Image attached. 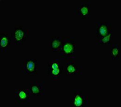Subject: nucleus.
Returning a JSON list of instances; mask_svg holds the SVG:
<instances>
[{"label":"nucleus","instance_id":"11","mask_svg":"<svg viewBox=\"0 0 121 107\" xmlns=\"http://www.w3.org/2000/svg\"><path fill=\"white\" fill-rule=\"evenodd\" d=\"M82 67L77 66L75 64L74 60H69L66 62V74L70 75H81Z\"/></svg>","mask_w":121,"mask_h":107},{"label":"nucleus","instance_id":"2","mask_svg":"<svg viewBox=\"0 0 121 107\" xmlns=\"http://www.w3.org/2000/svg\"><path fill=\"white\" fill-rule=\"evenodd\" d=\"M82 90L81 89L74 90V94L71 99L68 103L71 107H85L89 104L90 98L88 95L82 94Z\"/></svg>","mask_w":121,"mask_h":107},{"label":"nucleus","instance_id":"9","mask_svg":"<svg viewBox=\"0 0 121 107\" xmlns=\"http://www.w3.org/2000/svg\"><path fill=\"white\" fill-rule=\"evenodd\" d=\"M74 14L75 15L80 16L82 20L88 19L90 16V5L89 2H83L80 7L75 8Z\"/></svg>","mask_w":121,"mask_h":107},{"label":"nucleus","instance_id":"10","mask_svg":"<svg viewBox=\"0 0 121 107\" xmlns=\"http://www.w3.org/2000/svg\"><path fill=\"white\" fill-rule=\"evenodd\" d=\"M12 44V38L6 32L0 33V52H6L9 46Z\"/></svg>","mask_w":121,"mask_h":107},{"label":"nucleus","instance_id":"7","mask_svg":"<svg viewBox=\"0 0 121 107\" xmlns=\"http://www.w3.org/2000/svg\"><path fill=\"white\" fill-rule=\"evenodd\" d=\"M38 73L37 60L35 59L22 60V73L25 75H35Z\"/></svg>","mask_w":121,"mask_h":107},{"label":"nucleus","instance_id":"3","mask_svg":"<svg viewBox=\"0 0 121 107\" xmlns=\"http://www.w3.org/2000/svg\"><path fill=\"white\" fill-rule=\"evenodd\" d=\"M30 35L29 29H25L21 26H16L13 33L11 34V38L15 45H21L30 37Z\"/></svg>","mask_w":121,"mask_h":107},{"label":"nucleus","instance_id":"12","mask_svg":"<svg viewBox=\"0 0 121 107\" xmlns=\"http://www.w3.org/2000/svg\"><path fill=\"white\" fill-rule=\"evenodd\" d=\"M64 37H54L52 38V50L53 52H59L62 47Z\"/></svg>","mask_w":121,"mask_h":107},{"label":"nucleus","instance_id":"5","mask_svg":"<svg viewBox=\"0 0 121 107\" xmlns=\"http://www.w3.org/2000/svg\"><path fill=\"white\" fill-rule=\"evenodd\" d=\"M31 97L28 89H16L14 90V102L15 104H29Z\"/></svg>","mask_w":121,"mask_h":107},{"label":"nucleus","instance_id":"1","mask_svg":"<svg viewBox=\"0 0 121 107\" xmlns=\"http://www.w3.org/2000/svg\"><path fill=\"white\" fill-rule=\"evenodd\" d=\"M75 38L73 37H64L62 47L59 51V57L61 60H74Z\"/></svg>","mask_w":121,"mask_h":107},{"label":"nucleus","instance_id":"14","mask_svg":"<svg viewBox=\"0 0 121 107\" xmlns=\"http://www.w3.org/2000/svg\"><path fill=\"white\" fill-rule=\"evenodd\" d=\"M119 46L118 44H113L111 45V57L112 60L119 59Z\"/></svg>","mask_w":121,"mask_h":107},{"label":"nucleus","instance_id":"4","mask_svg":"<svg viewBox=\"0 0 121 107\" xmlns=\"http://www.w3.org/2000/svg\"><path fill=\"white\" fill-rule=\"evenodd\" d=\"M48 74L51 75L53 81H60L61 75L63 73L64 67L60 65V61L58 59H53L49 63L48 67Z\"/></svg>","mask_w":121,"mask_h":107},{"label":"nucleus","instance_id":"13","mask_svg":"<svg viewBox=\"0 0 121 107\" xmlns=\"http://www.w3.org/2000/svg\"><path fill=\"white\" fill-rule=\"evenodd\" d=\"M112 33H110L107 35L103 36L102 37L97 38L96 45H105L112 44Z\"/></svg>","mask_w":121,"mask_h":107},{"label":"nucleus","instance_id":"6","mask_svg":"<svg viewBox=\"0 0 121 107\" xmlns=\"http://www.w3.org/2000/svg\"><path fill=\"white\" fill-rule=\"evenodd\" d=\"M32 96L43 97L45 95V82L43 81H32L28 88Z\"/></svg>","mask_w":121,"mask_h":107},{"label":"nucleus","instance_id":"8","mask_svg":"<svg viewBox=\"0 0 121 107\" xmlns=\"http://www.w3.org/2000/svg\"><path fill=\"white\" fill-rule=\"evenodd\" d=\"M110 33H112L111 22L99 21L96 23L97 38L107 35Z\"/></svg>","mask_w":121,"mask_h":107}]
</instances>
